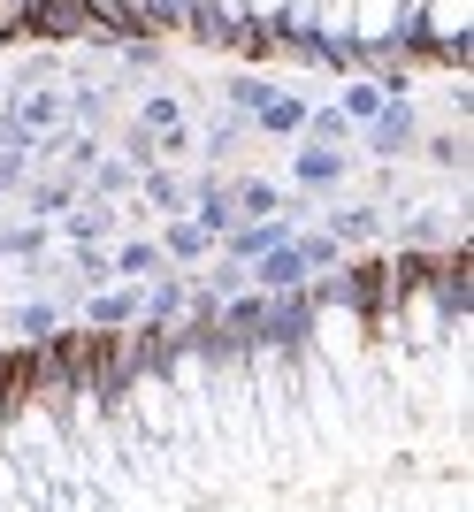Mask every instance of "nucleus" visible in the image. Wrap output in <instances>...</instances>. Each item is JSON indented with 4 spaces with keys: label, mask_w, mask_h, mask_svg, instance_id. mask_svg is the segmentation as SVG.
I'll use <instances>...</instances> for the list:
<instances>
[{
    "label": "nucleus",
    "mask_w": 474,
    "mask_h": 512,
    "mask_svg": "<svg viewBox=\"0 0 474 512\" xmlns=\"http://www.w3.org/2000/svg\"><path fill=\"white\" fill-rule=\"evenodd\" d=\"M352 138H360L375 161H406V153L421 146V107L398 92V100H383V107H375V123H360Z\"/></svg>",
    "instance_id": "obj_1"
},
{
    "label": "nucleus",
    "mask_w": 474,
    "mask_h": 512,
    "mask_svg": "<svg viewBox=\"0 0 474 512\" xmlns=\"http://www.w3.org/2000/svg\"><path fill=\"white\" fill-rule=\"evenodd\" d=\"M291 184H299V192H345V184H352V146L291 138Z\"/></svg>",
    "instance_id": "obj_2"
},
{
    "label": "nucleus",
    "mask_w": 474,
    "mask_h": 512,
    "mask_svg": "<svg viewBox=\"0 0 474 512\" xmlns=\"http://www.w3.org/2000/svg\"><path fill=\"white\" fill-rule=\"evenodd\" d=\"M54 230H62L77 253H108L115 237H123V214H115V199H77V207H69Z\"/></svg>",
    "instance_id": "obj_3"
},
{
    "label": "nucleus",
    "mask_w": 474,
    "mask_h": 512,
    "mask_svg": "<svg viewBox=\"0 0 474 512\" xmlns=\"http://www.w3.org/2000/svg\"><path fill=\"white\" fill-rule=\"evenodd\" d=\"M299 237V222H283V214H268V222H230V230L215 237V253L237 260V268H253L260 253H276V245H291Z\"/></svg>",
    "instance_id": "obj_4"
},
{
    "label": "nucleus",
    "mask_w": 474,
    "mask_h": 512,
    "mask_svg": "<svg viewBox=\"0 0 474 512\" xmlns=\"http://www.w3.org/2000/svg\"><path fill=\"white\" fill-rule=\"evenodd\" d=\"M146 314V299H138V283H100V291H92L85 306H77V321H85V329H130V321Z\"/></svg>",
    "instance_id": "obj_5"
},
{
    "label": "nucleus",
    "mask_w": 474,
    "mask_h": 512,
    "mask_svg": "<svg viewBox=\"0 0 474 512\" xmlns=\"http://www.w3.org/2000/svg\"><path fill=\"white\" fill-rule=\"evenodd\" d=\"M184 214H192V222H199V230H230V222H237V207H230V184H222V176L215 169H207V176H192V184H184Z\"/></svg>",
    "instance_id": "obj_6"
},
{
    "label": "nucleus",
    "mask_w": 474,
    "mask_h": 512,
    "mask_svg": "<svg viewBox=\"0 0 474 512\" xmlns=\"http://www.w3.org/2000/svg\"><path fill=\"white\" fill-rule=\"evenodd\" d=\"M207 253H215V230H199L192 214H169V222H161V260H169V268H184V276H192Z\"/></svg>",
    "instance_id": "obj_7"
},
{
    "label": "nucleus",
    "mask_w": 474,
    "mask_h": 512,
    "mask_svg": "<svg viewBox=\"0 0 474 512\" xmlns=\"http://www.w3.org/2000/svg\"><path fill=\"white\" fill-rule=\"evenodd\" d=\"M23 199H31V222H62V214L85 199V176L54 169V176H39V184H23Z\"/></svg>",
    "instance_id": "obj_8"
},
{
    "label": "nucleus",
    "mask_w": 474,
    "mask_h": 512,
    "mask_svg": "<svg viewBox=\"0 0 474 512\" xmlns=\"http://www.w3.org/2000/svg\"><path fill=\"white\" fill-rule=\"evenodd\" d=\"M253 130H260V138H276V146H291V138L306 130V92H283V85H276L268 100H260Z\"/></svg>",
    "instance_id": "obj_9"
},
{
    "label": "nucleus",
    "mask_w": 474,
    "mask_h": 512,
    "mask_svg": "<svg viewBox=\"0 0 474 512\" xmlns=\"http://www.w3.org/2000/svg\"><path fill=\"white\" fill-rule=\"evenodd\" d=\"M169 260H161V237H115V253H108V276L115 283H146L161 276Z\"/></svg>",
    "instance_id": "obj_10"
},
{
    "label": "nucleus",
    "mask_w": 474,
    "mask_h": 512,
    "mask_svg": "<svg viewBox=\"0 0 474 512\" xmlns=\"http://www.w3.org/2000/svg\"><path fill=\"white\" fill-rule=\"evenodd\" d=\"M245 283H253V291H299V283H306L299 237H291V245H276V253H260L253 268H245Z\"/></svg>",
    "instance_id": "obj_11"
},
{
    "label": "nucleus",
    "mask_w": 474,
    "mask_h": 512,
    "mask_svg": "<svg viewBox=\"0 0 474 512\" xmlns=\"http://www.w3.org/2000/svg\"><path fill=\"white\" fill-rule=\"evenodd\" d=\"M130 192H138V161H123V153H100L85 169V199H115L123 207Z\"/></svg>",
    "instance_id": "obj_12"
},
{
    "label": "nucleus",
    "mask_w": 474,
    "mask_h": 512,
    "mask_svg": "<svg viewBox=\"0 0 474 512\" xmlns=\"http://www.w3.org/2000/svg\"><path fill=\"white\" fill-rule=\"evenodd\" d=\"M230 207H237V222H268V214H283L276 176H230Z\"/></svg>",
    "instance_id": "obj_13"
},
{
    "label": "nucleus",
    "mask_w": 474,
    "mask_h": 512,
    "mask_svg": "<svg viewBox=\"0 0 474 512\" xmlns=\"http://www.w3.org/2000/svg\"><path fill=\"white\" fill-rule=\"evenodd\" d=\"M383 222H390L383 207H329L322 214V230L337 237V245H367V237H383Z\"/></svg>",
    "instance_id": "obj_14"
},
{
    "label": "nucleus",
    "mask_w": 474,
    "mask_h": 512,
    "mask_svg": "<svg viewBox=\"0 0 474 512\" xmlns=\"http://www.w3.org/2000/svg\"><path fill=\"white\" fill-rule=\"evenodd\" d=\"M46 245H54V222H0V260H39Z\"/></svg>",
    "instance_id": "obj_15"
},
{
    "label": "nucleus",
    "mask_w": 474,
    "mask_h": 512,
    "mask_svg": "<svg viewBox=\"0 0 474 512\" xmlns=\"http://www.w3.org/2000/svg\"><path fill=\"white\" fill-rule=\"evenodd\" d=\"M421 153H429L436 169H459V176H467V123H436V130H421Z\"/></svg>",
    "instance_id": "obj_16"
},
{
    "label": "nucleus",
    "mask_w": 474,
    "mask_h": 512,
    "mask_svg": "<svg viewBox=\"0 0 474 512\" xmlns=\"http://www.w3.org/2000/svg\"><path fill=\"white\" fill-rule=\"evenodd\" d=\"M8 329H16L23 344H46L54 329H62V306H54V299H23L16 314H8Z\"/></svg>",
    "instance_id": "obj_17"
},
{
    "label": "nucleus",
    "mask_w": 474,
    "mask_h": 512,
    "mask_svg": "<svg viewBox=\"0 0 474 512\" xmlns=\"http://www.w3.org/2000/svg\"><path fill=\"white\" fill-rule=\"evenodd\" d=\"M276 92V77H260V69H237L230 85H222V100H230V115H260V100Z\"/></svg>",
    "instance_id": "obj_18"
},
{
    "label": "nucleus",
    "mask_w": 474,
    "mask_h": 512,
    "mask_svg": "<svg viewBox=\"0 0 474 512\" xmlns=\"http://www.w3.org/2000/svg\"><path fill=\"white\" fill-rule=\"evenodd\" d=\"M245 138H253V130L237 123V115H222V123L207 130V138H199V153H207V169H222V161H237V153H245Z\"/></svg>",
    "instance_id": "obj_19"
},
{
    "label": "nucleus",
    "mask_w": 474,
    "mask_h": 512,
    "mask_svg": "<svg viewBox=\"0 0 474 512\" xmlns=\"http://www.w3.org/2000/svg\"><path fill=\"white\" fill-rule=\"evenodd\" d=\"M299 260H306V276H329V268H345V245L329 230H306L299 237Z\"/></svg>",
    "instance_id": "obj_20"
},
{
    "label": "nucleus",
    "mask_w": 474,
    "mask_h": 512,
    "mask_svg": "<svg viewBox=\"0 0 474 512\" xmlns=\"http://www.w3.org/2000/svg\"><path fill=\"white\" fill-rule=\"evenodd\" d=\"M299 138H314V146H345L352 123L337 115V107H306V130H299Z\"/></svg>",
    "instance_id": "obj_21"
},
{
    "label": "nucleus",
    "mask_w": 474,
    "mask_h": 512,
    "mask_svg": "<svg viewBox=\"0 0 474 512\" xmlns=\"http://www.w3.org/2000/svg\"><path fill=\"white\" fill-rule=\"evenodd\" d=\"M123 62L130 69H153V62H161V39H123Z\"/></svg>",
    "instance_id": "obj_22"
}]
</instances>
